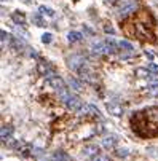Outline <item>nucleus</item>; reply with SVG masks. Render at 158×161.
Returning <instances> with one entry per match:
<instances>
[{
    "label": "nucleus",
    "instance_id": "7ed1b4c3",
    "mask_svg": "<svg viewBox=\"0 0 158 161\" xmlns=\"http://www.w3.org/2000/svg\"><path fill=\"white\" fill-rule=\"evenodd\" d=\"M78 112H80V115H85V117L86 115H91V117H96V118L101 117V112L94 105H91V104H86V105L83 107V109H80Z\"/></svg>",
    "mask_w": 158,
    "mask_h": 161
},
{
    "label": "nucleus",
    "instance_id": "0eeeda50",
    "mask_svg": "<svg viewBox=\"0 0 158 161\" xmlns=\"http://www.w3.org/2000/svg\"><path fill=\"white\" fill-rule=\"evenodd\" d=\"M50 80V83H51L53 86H54L56 89H62V88H65V85H64V82H62L61 78H59V77H51V78H48Z\"/></svg>",
    "mask_w": 158,
    "mask_h": 161
},
{
    "label": "nucleus",
    "instance_id": "f03ea898",
    "mask_svg": "<svg viewBox=\"0 0 158 161\" xmlns=\"http://www.w3.org/2000/svg\"><path fill=\"white\" fill-rule=\"evenodd\" d=\"M131 128L139 137L150 139L158 136V124L152 121V118L147 115V112H138L131 118Z\"/></svg>",
    "mask_w": 158,
    "mask_h": 161
},
{
    "label": "nucleus",
    "instance_id": "dca6fc26",
    "mask_svg": "<svg viewBox=\"0 0 158 161\" xmlns=\"http://www.w3.org/2000/svg\"><path fill=\"white\" fill-rule=\"evenodd\" d=\"M38 11H40L42 14H48V16H53L54 14V11L51 10V8H48V7H45V5H42L40 8H38Z\"/></svg>",
    "mask_w": 158,
    "mask_h": 161
},
{
    "label": "nucleus",
    "instance_id": "423d86ee",
    "mask_svg": "<svg viewBox=\"0 0 158 161\" xmlns=\"http://www.w3.org/2000/svg\"><path fill=\"white\" fill-rule=\"evenodd\" d=\"M97 153V147L96 145H88V147H85L82 150V156H91V155H96Z\"/></svg>",
    "mask_w": 158,
    "mask_h": 161
},
{
    "label": "nucleus",
    "instance_id": "4468645a",
    "mask_svg": "<svg viewBox=\"0 0 158 161\" xmlns=\"http://www.w3.org/2000/svg\"><path fill=\"white\" fill-rule=\"evenodd\" d=\"M131 11H134V3H128L126 7H123L120 10V14H121V16H125V14L131 13Z\"/></svg>",
    "mask_w": 158,
    "mask_h": 161
},
{
    "label": "nucleus",
    "instance_id": "412c9836",
    "mask_svg": "<svg viewBox=\"0 0 158 161\" xmlns=\"http://www.w3.org/2000/svg\"><path fill=\"white\" fill-rule=\"evenodd\" d=\"M136 75L142 77V78H144V77H150V75H148V72H145L144 69H138V70H136Z\"/></svg>",
    "mask_w": 158,
    "mask_h": 161
},
{
    "label": "nucleus",
    "instance_id": "6ab92c4d",
    "mask_svg": "<svg viewBox=\"0 0 158 161\" xmlns=\"http://www.w3.org/2000/svg\"><path fill=\"white\" fill-rule=\"evenodd\" d=\"M51 40H53L51 34H43V35H42V41H43V43H50Z\"/></svg>",
    "mask_w": 158,
    "mask_h": 161
},
{
    "label": "nucleus",
    "instance_id": "f8f14e48",
    "mask_svg": "<svg viewBox=\"0 0 158 161\" xmlns=\"http://www.w3.org/2000/svg\"><path fill=\"white\" fill-rule=\"evenodd\" d=\"M107 109H109L110 113H114L115 117H120L121 115V107L120 105H107Z\"/></svg>",
    "mask_w": 158,
    "mask_h": 161
},
{
    "label": "nucleus",
    "instance_id": "ddd939ff",
    "mask_svg": "<svg viewBox=\"0 0 158 161\" xmlns=\"http://www.w3.org/2000/svg\"><path fill=\"white\" fill-rule=\"evenodd\" d=\"M69 83H70V86H72L74 89H78V91L83 88V83H82V82H78L77 78H70V80H69Z\"/></svg>",
    "mask_w": 158,
    "mask_h": 161
},
{
    "label": "nucleus",
    "instance_id": "a211bd4d",
    "mask_svg": "<svg viewBox=\"0 0 158 161\" xmlns=\"http://www.w3.org/2000/svg\"><path fill=\"white\" fill-rule=\"evenodd\" d=\"M13 21L16 22V24H24V16H22V14L14 13V14H13Z\"/></svg>",
    "mask_w": 158,
    "mask_h": 161
},
{
    "label": "nucleus",
    "instance_id": "9b49d317",
    "mask_svg": "<svg viewBox=\"0 0 158 161\" xmlns=\"http://www.w3.org/2000/svg\"><path fill=\"white\" fill-rule=\"evenodd\" d=\"M40 14H42L40 11H38V14H34V16H32V22H34V24H37L38 27H43L45 22H43V19H42Z\"/></svg>",
    "mask_w": 158,
    "mask_h": 161
},
{
    "label": "nucleus",
    "instance_id": "6e6552de",
    "mask_svg": "<svg viewBox=\"0 0 158 161\" xmlns=\"http://www.w3.org/2000/svg\"><path fill=\"white\" fill-rule=\"evenodd\" d=\"M115 142H117V137H114V136H110V137H106L102 141V145L106 148H114V145H115Z\"/></svg>",
    "mask_w": 158,
    "mask_h": 161
},
{
    "label": "nucleus",
    "instance_id": "9d476101",
    "mask_svg": "<svg viewBox=\"0 0 158 161\" xmlns=\"http://www.w3.org/2000/svg\"><path fill=\"white\" fill-rule=\"evenodd\" d=\"M50 161H69V158H67V155H65V153L58 151V153H54V156H53Z\"/></svg>",
    "mask_w": 158,
    "mask_h": 161
},
{
    "label": "nucleus",
    "instance_id": "2eb2a0df",
    "mask_svg": "<svg viewBox=\"0 0 158 161\" xmlns=\"http://www.w3.org/2000/svg\"><path fill=\"white\" fill-rule=\"evenodd\" d=\"M11 132H13V128H2V139H3V141H7L8 137L11 136Z\"/></svg>",
    "mask_w": 158,
    "mask_h": 161
},
{
    "label": "nucleus",
    "instance_id": "393cba45",
    "mask_svg": "<svg viewBox=\"0 0 158 161\" xmlns=\"http://www.w3.org/2000/svg\"><path fill=\"white\" fill-rule=\"evenodd\" d=\"M0 35H2V41H5V40H8V38H10L7 34H5V31H2V32H0Z\"/></svg>",
    "mask_w": 158,
    "mask_h": 161
},
{
    "label": "nucleus",
    "instance_id": "1a4fd4ad",
    "mask_svg": "<svg viewBox=\"0 0 158 161\" xmlns=\"http://www.w3.org/2000/svg\"><path fill=\"white\" fill-rule=\"evenodd\" d=\"M80 38H82V34H80V32H69V34H67V40H69L70 43L78 41Z\"/></svg>",
    "mask_w": 158,
    "mask_h": 161
},
{
    "label": "nucleus",
    "instance_id": "4be33fe9",
    "mask_svg": "<svg viewBox=\"0 0 158 161\" xmlns=\"http://www.w3.org/2000/svg\"><path fill=\"white\" fill-rule=\"evenodd\" d=\"M148 94H152V96H158V86H155V88H150V89H148Z\"/></svg>",
    "mask_w": 158,
    "mask_h": 161
},
{
    "label": "nucleus",
    "instance_id": "f257e3e1",
    "mask_svg": "<svg viewBox=\"0 0 158 161\" xmlns=\"http://www.w3.org/2000/svg\"><path fill=\"white\" fill-rule=\"evenodd\" d=\"M153 27H155V19L152 16V13L147 10H141L133 21L131 35H134L136 38H139L142 41H155Z\"/></svg>",
    "mask_w": 158,
    "mask_h": 161
},
{
    "label": "nucleus",
    "instance_id": "f3484780",
    "mask_svg": "<svg viewBox=\"0 0 158 161\" xmlns=\"http://www.w3.org/2000/svg\"><path fill=\"white\" fill-rule=\"evenodd\" d=\"M118 46H120V48H123V50H128V51H133V45L128 43V41H125V40H121L120 43H118Z\"/></svg>",
    "mask_w": 158,
    "mask_h": 161
},
{
    "label": "nucleus",
    "instance_id": "b1692460",
    "mask_svg": "<svg viewBox=\"0 0 158 161\" xmlns=\"http://www.w3.org/2000/svg\"><path fill=\"white\" fill-rule=\"evenodd\" d=\"M104 31H106L107 32V34H114V29H112V27H110V26H106V27H104Z\"/></svg>",
    "mask_w": 158,
    "mask_h": 161
},
{
    "label": "nucleus",
    "instance_id": "39448f33",
    "mask_svg": "<svg viewBox=\"0 0 158 161\" xmlns=\"http://www.w3.org/2000/svg\"><path fill=\"white\" fill-rule=\"evenodd\" d=\"M91 50L96 54H102V53H107V45L106 41H96V43L91 45Z\"/></svg>",
    "mask_w": 158,
    "mask_h": 161
},
{
    "label": "nucleus",
    "instance_id": "5701e85b",
    "mask_svg": "<svg viewBox=\"0 0 158 161\" xmlns=\"http://www.w3.org/2000/svg\"><path fill=\"white\" fill-rule=\"evenodd\" d=\"M148 69H150L152 72H158V65L157 64H148Z\"/></svg>",
    "mask_w": 158,
    "mask_h": 161
},
{
    "label": "nucleus",
    "instance_id": "aec40b11",
    "mask_svg": "<svg viewBox=\"0 0 158 161\" xmlns=\"http://www.w3.org/2000/svg\"><path fill=\"white\" fill-rule=\"evenodd\" d=\"M93 161H109V156H104V155H94L93 156Z\"/></svg>",
    "mask_w": 158,
    "mask_h": 161
},
{
    "label": "nucleus",
    "instance_id": "20e7f679",
    "mask_svg": "<svg viewBox=\"0 0 158 161\" xmlns=\"http://www.w3.org/2000/svg\"><path fill=\"white\" fill-rule=\"evenodd\" d=\"M83 62H85V59H83L82 56L75 54V56H72V58L69 59V67L72 69V70H80V67L83 65Z\"/></svg>",
    "mask_w": 158,
    "mask_h": 161
}]
</instances>
